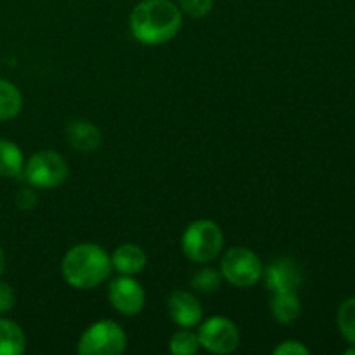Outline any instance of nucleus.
Wrapping results in <instances>:
<instances>
[{"label":"nucleus","mask_w":355,"mask_h":355,"mask_svg":"<svg viewBox=\"0 0 355 355\" xmlns=\"http://www.w3.org/2000/svg\"><path fill=\"white\" fill-rule=\"evenodd\" d=\"M130 33L142 45H163L182 26V10L172 0H142L130 12Z\"/></svg>","instance_id":"obj_1"},{"label":"nucleus","mask_w":355,"mask_h":355,"mask_svg":"<svg viewBox=\"0 0 355 355\" xmlns=\"http://www.w3.org/2000/svg\"><path fill=\"white\" fill-rule=\"evenodd\" d=\"M111 255L96 243H80L62 257L61 274L75 290H94L111 274Z\"/></svg>","instance_id":"obj_2"},{"label":"nucleus","mask_w":355,"mask_h":355,"mask_svg":"<svg viewBox=\"0 0 355 355\" xmlns=\"http://www.w3.org/2000/svg\"><path fill=\"white\" fill-rule=\"evenodd\" d=\"M224 248V232L220 225L210 218L191 222L182 234V252L191 262L210 263Z\"/></svg>","instance_id":"obj_3"},{"label":"nucleus","mask_w":355,"mask_h":355,"mask_svg":"<svg viewBox=\"0 0 355 355\" xmlns=\"http://www.w3.org/2000/svg\"><path fill=\"white\" fill-rule=\"evenodd\" d=\"M24 179L35 189H55L62 186L69 175L64 156L58 151H38L31 156L23 168Z\"/></svg>","instance_id":"obj_4"},{"label":"nucleus","mask_w":355,"mask_h":355,"mask_svg":"<svg viewBox=\"0 0 355 355\" xmlns=\"http://www.w3.org/2000/svg\"><path fill=\"white\" fill-rule=\"evenodd\" d=\"M127 333L111 319L92 322L78 340L80 355H118L127 349Z\"/></svg>","instance_id":"obj_5"},{"label":"nucleus","mask_w":355,"mask_h":355,"mask_svg":"<svg viewBox=\"0 0 355 355\" xmlns=\"http://www.w3.org/2000/svg\"><path fill=\"white\" fill-rule=\"evenodd\" d=\"M222 277L236 288H252L262 279L263 266L253 250L234 246L224 253L220 260Z\"/></svg>","instance_id":"obj_6"},{"label":"nucleus","mask_w":355,"mask_h":355,"mask_svg":"<svg viewBox=\"0 0 355 355\" xmlns=\"http://www.w3.org/2000/svg\"><path fill=\"white\" fill-rule=\"evenodd\" d=\"M198 329V338H200L201 349L210 354L225 355L232 354L239 347V329L231 319L224 315H214L205 321H201Z\"/></svg>","instance_id":"obj_7"},{"label":"nucleus","mask_w":355,"mask_h":355,"mask_svg":"<svg viewBox=\"0 0 355 355\" xmlns=\"http://www.w3.org/2000/svg\"><path fill=\"white\" fill-rule=\"evenodd\" d=\"M111 307L123 315H137L146 305V291L135 276H118L107 288Z\"/></svg>","instance_id":"obj_8"},{"label":"nucleus","mask_w":355,"mask_h":355,"mask_svg":"<svg viewBox=\"0 0 355 355\" xmlns=\"http://www.w3.org/2000/svg\"><path fill=\"white\" fill-rule=\"evenodd\" d=\"M267 290L270 293H283V291H298L302 286V269L295 260L279 259L263 269Z\"/></svg>","instance_id":"obj_9"},{"label":"nucleus","mask_w":355,"mask_h":355,"mask_svg":"<svg viewBox=\"0 0 355 355\" xmlns=\"http://www.w3.org/2000/svg\"><path fill=\"white\" fill-rule=\"evenodd\" d=\"M166 307H168L172 321L180 328H194L203 321V307L191 291H172L168 302H166Z\"/></svg>","instance_id":"obj_10"},{"label":"nucleus","mask_w":355,"mask_h":355,"mask_svg":"<svg viewBox=\"0 0 355 355\" xmlns=\"http://www.w3.org/2000/svg\"><path fill=\"white\" fill-rule=\"evenodd\" d=\"M66 141L75 151L80 153H92L101 148L103 142V134L89 120H73L66 125Z\"/></svg>","instance_id":"obj_11"},{"label":"nucleus","mask_w":355,"mask_h":355,"mask_svg":"<svg viewBox=\"0 0 355 355\" xmlns=\"http://www.w3.org/2000/svg\"><path fill=\"white\" fill-rule=\"evenodd\" d=\"M148 266V255L134 243H125L111 253V267L120 276H137Z\"/></svg>","instance_id":"obj_12"},{"label":"nucleus","mask_w":355,"mask_h":355,"mask_svg":"<svg viewBox=\"0 0 355 355\" xmlns=\"http://www.w3.org/2000/svg\"><path fill=\"white\" fill-rule=\"evenodd\" d=\"M270 314L281 324H290L300 315L302 304L298 300L297 291H283V293H272L270 298Z\"/></svg>","instance_id":"obj_13"},{"label":"nucleus","mask_w":355,"mask_h":355,"mask_svg":"<svg viewBox=\"0 0 355 355\" xmlns=\"http://www.w3.org/2000/svg\"><path fill=\"white\" fill-rule=\"evenodd\" d=\"M26 349V336L19 324L0 318V355H21Z\"/></svg>","instance_id":"obj_14"},{"label":"nucleus","mask_w":355,"mask_h":355,"mask_svg":"<svg viewBox=\"0 0 355 355\" xmlns=\"http://www.w3.org/2000/svg\"><path fill=\"white\" fill-rule=\"evenodd\" d=\"M24 168V156L19 146L7 139H0V177L14 179Z\"/></svg>","instance_id":"obj_15"},{"label":"nucleus","mask_w":355,"mask_h":355,"mask_svg":"<svg viewBox=\"0 0 355 355\" xmlns=\"http://www.w3.org/2000/svg\"><path fill=\"white\" fill-rule=\"evenodd\" d=\"M23 110V96L9 80L0 78V121L14 120Z\"/></svg>","instance_id":"obj_16"},{"label":"nucleus","mask_w":355,"mask_h":355,"mask_svg":"<svg viewBox=\"0 0 355 355\" xmlns=\"http://www.w3.org/2000/svg\"><path fill=\"white\" fill-rule=\"evenodd\" d=\"M168 349L173 355H196L201 349L198 333L191 331V328L179 329L170 338Z\"/></svg>","instance_id":"obj_17"},{"label":"nucleus","mask_w":355,"mask_h":355,"mask_svg":"<svg viewBox=\"0 0 355 355\" xmlns=\"http://www.w3.org/2000/svg\"><path fill=\"white\" fill-rule=\"evenodd\" d=\"M222 281H224V277H222L220 269L203 267V269L196 270L194 276L191 277V286L198 293H214V291L220 290Z\"/></svg>","instance_id":"obj_18"},{"label":"nucleus","mask_w":355,"mask_h":355,"mask_svg":"<svg viewBox=\"0 0 355 355\" xmlns=\"http://www.w3.org/2000/svg\"><path fill=\"white\" fill-rule=\"evenodd\" d=\"M336 322H338L340 333L349 343L355 345V297L347 298L338 309L336 314Z\"/></svg>","instance_id":"obj_19"},{"label":"nucleus","mask_w":355,"mask_h":355,"mask_svg":"<svg viewBox=\"0 0 355 355\" xmlns=\"http://www.w3.org/2000/svg\"><path fill=\"white\" fill-rule=\"evenodd\" d=\"M179 9L186 16L198 19V17H205L211 12L214 0H179Z\"/></svg>","instance_id":"obj_20"},{"label":"nucleus","mask_w":355,"mask_h":355,"mask_svg":"<svg viewBox=\"0 0 355 355\" xmlns=\"http://www.w3.org/2000/svg\"><path fill=\"white\" fill-rule=\"evenodd\" d=\"M16 305V291L9 283L0 279V314H7Z\"/></svg>","instance_id":"obj_21"},{"label":"nucleus","mask_w":355,"mask_h":355,"mask_svg":"<svg viewBox=\"0 0 355 355\" xmlns=\"http://www.w3.org/2000/svg\"><path fill=\"white\" fill-rule=\"evenodd\" d=\"M272 354L276 355H309L311 350L304 345L302 342L298 340H284L281 342L276 349L272 350Z\"/></svg>","instance_id":"obj_22"},{"label":"nucleus","mask_w":355,"mask_h":355,"mask_svg":"<svg viewBox=\"0 0 355 355\" xmlns=\"http://www.w3.org/2000/svg\"><path fill=\"white\" fill-rule=\"evenodd\" d=\"M16 205L21 208V210H33L38 205V194L35 191V187H26V189H21L19 193L16 194Z\"/></svg>","instance_id":"obj_23"},{"label":"nucleus","mask_w":355,"mask_h":355,"mask_svg":"<svg viewBox=\"0 0 355 355\" xmlns=\"http://www.w3.org/2000/svg\"><path fill=\"white\" fill-rule=\"evenodd\" d=\"M3 270H6V253H3L2 246H0V276L3 274Z\"/></svg>","instance_id":"obj_24"},{"label":"nucleus","mask_w":355,"mask_h":355,"mask_svg":"<svg viewBox=\"0 0 355 355\" xmlns=\"http://www.w3.org/2000/svg\"><path fill=\"white\" fill-rule=\"evenodd\" d=\"M345 354H347V355H350V354H355V349H349V350H345Z\"/></svg>","instance_id":"obj_25"}]
</instances>
